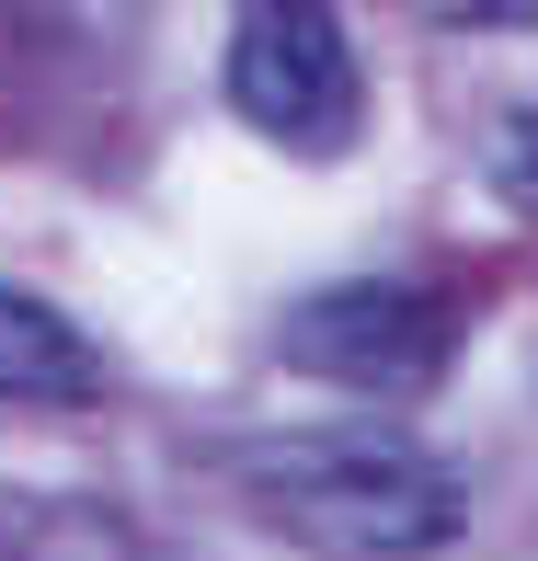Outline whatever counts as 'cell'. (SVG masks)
<instances>
[{"instance_id":"6","label":"cell","mask_w":538,"mask_h":561,"mask_svg":"<svg viewBox=\"0 0 538 561\" xmlns=\"http://www.w3.org/2000/svg\"><path fill=\"white\" fill-rule=\"evenodd\" d=\"M447 23H481V35H527L538 0H447Z\"/></svg>"},{"instance_id":"3","label":"cell","mask_w":538,"mask_h":561,"mask_svg":"<svg viewBox=\"0 0 538 561\" xmlns=\"http://www.w3.org/2000/svg\"><path fill=\"white\" fill-rule=\"evenodd\" d=\"M275 355L298 378H332V390H435L458 355V310L435 287H401V275H355V287L298 298Z\"/></svg>"},{"instance_id":"5","label":"cell","mask_w":538,"mask_h":561,"mask_svg":"<svg viewBox=\"0 0 538 561\" xmlns=\"http://www.w3.org/2000/svg\"><path fill=\"white\" fill-rule=\"evenodd\" d=\"M493 172H504V195L538 218V104L527 115H504V138H493Z\"/></svg>"},{"instance_id":"4","label":"cell","mask_w":538,"mask_h":561,"mask_svg":"<svg viewBox=\"0 0 538 561\" xmlns=\"http://www.w3.org/2000/svg\"><path fill=\"white\" fill-rule=\"evenodd\" d=\"M92 344L69 333L46 298L0 287V413H69V401H92Z\"/></svg>"},{"instance_id":"1","label":"cell","mask_w":538,"mask_h":561,"mask_svg":"<svg viewBox=\"0 0 538 561\" xmlns=\"http://www.w3.org/2000/svg\"><path fill=\"white\" fill-rule=\"evenodd\" d=\"M252 516L321 561H424L458 539V481L413 447L321 436V447H264L241 470Z\"/></svg>"},{"instance_id":"2","label":"cell","mask_w":538,"mask_h":561,"mask_svg":"<svg viewBox=\"0 0 538 561\" xmlns=\"http://www.w3.org/2000/svg\"><path fill=\"white\" fill-rule=\"evenodd\" d=\"M229 104L252 138L298 149V161H344L367 126V69L332 0H252L229 35Z\"/></svg>"}]
</instances>
